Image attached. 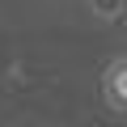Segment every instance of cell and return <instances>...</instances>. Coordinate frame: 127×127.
I'll return each mask as SVG.
<instances>
[{
    "label": "cell",
    "mask_w": 127,
    "mask_h": 127,
    "mask_svg": "<svg viewBox=\"0 0 127 127\" xmlns=\"http://www.w3.org/2000/svg\"><path fill=\"white\" fill-rule=\"evenodd\" d=\"M123 4H127V0H85V9L93 13V21H119L123 17Z\"/></svg>",
    "instance_id": "2"
},
{
    "label": "cell",
    "mask_w": 127,
    "mask_h": 127,
    "mask_svg": "<svg viewBox=\"0 0 127 127\" xmlns=\"http://www.w3.org/2000/svg\"><path fill=\"white\" fill-rule=\"evenodd\" d=\"M123 76H127V59L114 55L106 64V72H102V97H106V106L114 114H123V106H127V81Z\"/></svg>",
    "instance_id": "1"
}]
</instances>
